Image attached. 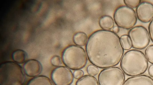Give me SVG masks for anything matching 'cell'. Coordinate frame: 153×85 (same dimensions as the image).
Listing matches in <instances>:
<instances>
[{
    "label": "cell",
    "instance_id": "cell-16",
    "mask_svg": "<svg viewBox=\"0 0 153 85\" xmlns=\"http://www.w3.org/2000/svg\"><path fill=\"white\" fill-rule=\"evenodd\" d=\"M26 57V52L21 50H18L13 53L12 58L13 61L18 64L23 63Z\"/></svg>",
    "mask_w": 153,
    "mask_h": 85
},
{
    "label": "cell",
    "instance_id": "cell-14",
    "mask_svg": "<svg viewBox=\"0 0 153 85\" xmlns=\"http://www.w3.org/2000/svg\"><path fill=\"white\" fill-rule=\"evenodd\" d=\"M88 39L87 34L82 32H77L73 37V41L75 44L80 47L86 45Z\"/></svg>",
    "mask_w": 153,
    "mask_h": 85
},
{
    "label": "cell",
    "instance_id": "cell-12",
    "mask_svg": "<svg viewBox=\"0 0 153 85\" xmlns=\"http://www.w3.org/2000/svg\"><path fill=\"white\" fill-rule=\"evenodd\" d=\"M27 85H54L48 77L44 75L38 76L33 78L27 83Z\"/></svg>",
    "mask_w": 153,
    "mask_h": 85
},
{
    "label": "cell",
    "instance_id": "cell-13",
    "mask_svg": "<svg viewBox=\"0 0 153 85\" xmlns=\"http://www.w3.org/2000/svg\"><path fill=\"white\" fill-rule=\"evenodd\" d=\"M99 24L102 30L110 31L114 26V23L113 19L111 16L105 15L100 18Z\"/></svg>",
    "mask_w": 153,
    "mask_h": 85
},
{
    "label": "cell",
    "instance_id": "cell-22",
    "mask_svg": "<svg viewBox=\"0 0 153 85\" xmlns=\"http://www.w3.org/2000/svg\"><path fill=\"white\" fill-rule=\"evenodd\" d=\"M74 78L79 79L82 77L84 75L83 71L80 69L75 70L73 73Z\"/></svg>",
    "mask_w": 153,
    "mask_h": 85
},
{
    "label": "cell",
    "instance_id": "cell-19",
    "mask_svg": "<svg viewBox=\"0 0 153 85\" xmlns=\"http://www.w3.org/2000/svg\"><path fill=\"white\" fill-rule=\"evenodd\" d=\"M87 70L89 75L93 76L97 75L99 72L98 67L93 64L89 65L87 67Z\"/></svg>",
    "mask_w": 153,
    "mask_h": 85
},
{
    "label": "cell",
    "instance_id": "cell-15",
    "mask_svg": "<svg viewBox=\"0 0 153 85\" xmlns=\"http://www.w3.org/2000/svg\"><path fill=\"white\" fill-rule=\"evenodd\" d=\"M76 85H99V84L94 77L85 75L76 81Z\"/></svg>",
    "mask_w": 153,
    "mask_h": 85
},
{
    "label": "cell",
    "instance_id": "cell-8",
    "mask_svg": "<svg viewBox=\"0 0 153 85\" xmlns=\"http://www.w3.org/2000/svg\"><path fill=\"white\" fill-rule=\"evenodd\" d=\"M52 81L55 85H71L74 79L70 69L65 66H59L54 69L51 74Z\"/></svg>",
    "mask_w": 153,
    "mask_h": 85
},
{
    "label": "cell",
    "instance_id": "cell-20",
    "mask_svg": "<svg viewBox=\"0 0 153 85\" xmlns=\"http://www.w3.org/2000/svg\"><path fill=\"white\" fill-rule=\"evenodd\" d=\"M124 2L126 6L132 9L137 8L141 2L140 0H124Z\"/></svg>",
    "mask_w": 153,
    "mask_h": 85
},
{
    "label": "cell",
    "instance_id": "cell-25",
    "mask_svg": "<svg viewBox=\"0 0 153 85\" xmlns=\"http://www.w3.org/2000/svg\"><path fill=\"white\" fill-rule=\"evenodd\" d=\"M119 27L117 26H114L113 28V32L117 34L119 33Z\"/></svg>",
    "mask_w": 153,
    "mask_h": 85
},
{
    "label": "cell",
    "instance_id": "cell-1",
    "mask_svg": "<svg viewBox=\"0 0 153 85\" xmlns=\"http://www.w3.org/2000/svg\"><path fill=\"white\" fill-rule=\"evenodd\" d=\"M85 50L90 62L100 68L118 65L124 52L119 36L113 31L103 30L96 31L90 35Z\"/></svg>",
    "mask_w": 153,
    "mask_h": 85
},
{
    "label": "cell",
    "instance_id": "cell-2",
    "mask_svg": "<svg viewBox=\"0 0 153 85\" xmlns=\"http://www.w3.org/2000/svg\"><path fill=\"white\" fill-rule=\"evenodd\" d=\"M120 66L126 75L134 76L144 73L148 69V62L143 52L138 50L132 49L123 55Z\"/></svg>",
    "mask_w": 153,
    "mask_h": 85
},
{
    "label": "cell",
    "instance_id": "cell-10",
    "mask_svg": "<svg viewBox=\"0 0 153 85\" xmlns=\"http://www.w3.org/2000/svg\"><path fill=\"white\" fill-rule=\"evenodd\" d=\"M42 67L40 62L35 59H30L24 65V70L26 75L30 77H36L40 74Z\"/></svg>",
    "mask_w": 153,
    "mask_h": 85
},
{
    "label": "cell",
    "instance_id": "cell-21",
    "mask_svg": "<svg viewBox=\"0 0 153 85\" xmlns=\"http://www.w3.org/2000/svg\"><path fill=\"white\" fill-rule=\"evenodd\" d=\"M52 64L55 66L59 67L62 64V60L60 57L57 56H54L51 60Z\"/></svg>",
    "mask_w": 153,
    "mask_h": 85
},
{
    "label": "cell",
    "instance_id": "cell-5",
    "mask_svg": "<svg viewBox=\"0 0 153 85\" xmlns=\"http://www.w3.org/2000/svg\"><path fill=\"white\" fill-rule=\"evenodd\" d=\"M114 21L118 27L130 29L136 25L137 17L134 10L126 6L117 8L114 14Z\"/></svg>",
    "mask_w": 153,
    "mask_h": 85
},
{
    "label": "cell",
    "instance_id": "cell-4",
    "mask_svg": "<svg viewBox=\"0 0 153 85\" xmlns=\"http://www.w3.org/2000/svg\"><path fill=\"white\" fill-rule=\"evenodd\" d=\"M87 55L84 49L76 45L67 47L63 51L62 59L64 64L73 70L82 69L88 62Z\"/></svg>",
    "mask_w": 153,
    "mask_h": 85
},
{
    "label": "cell",
    "instance_id": "cell-24",
    "mask_svg": "<svg viewBox=\"0 0 153 85\" xmlns=\"http://www.w3.org/2000/svg\"><path fill=\"white\" fill-rule=\"evenodd\" d=\"M148 72L149 75L153 78V64L151 65L149 67Z\"/></svg>",
    "mask_w": 153,
    "mask_h": 85
},
{
    "label": "cell",
    "instance_id": "cell-23",
    "mask_svg": "<svg viewBox=\"0 0 153 85\" xmlns=\"http://www.w3.org/2000/svg\"><path fill=\"white\" fill-rule=\"evenodd\" d=\"M148 29L150 38L153 42V19L149 24Z\"/></svg>",
    "mask_w": 153,
    "mask_h": 85
},
{
    "label": "cell",
    "instance_id": "cell-6",
    "mask_svg": "<svg viewBox=\"0 0 153 85\" xmlns=\"http://www.w3.org/2000/svg\"><path fill=\"white\" fill-rule=\"evenodd\" d=\"M125 75L120 68L113 67L102 70L98 76L99 85H123Z\"/></svg>",
    "mask_w": 153,
    "mask_h": 85
},
{
    "label": "cell",
    "instance_id": "cell-17",
    "mask_svg": "<svg viewBox=\"0 0 153 85\" xmlns=\"http://www.w3.org/2000/svg\"><path fill=\"white\" fill-rule=\"evenodd\" d=\"M120 40L124 50H128L132 47L131 40L128 35L124 34L122 35L120 37Z\"/></svg>",
    "mask_w": 153,
    "mask_h": 85
},
{
    "label": "cell",
    "instance_id": "cell-18",
    "mask_svg": "<svg viewBox=\"0 0 153 85\" xmlns=\"http://www.w3.org/2000/svg\"><path fill=\"white\" fill-rule=\"evenodd\" d=\"M145 55L148 61L153 64V45L147 47L145 51Z\"/></svg>",
    "mask_w": 153,
    "mask_h": 85
},
{
    "label": "cell",
    "instance_id": "cell-3",
    "mask_svg": "<svg viewBox=\"0 0 153 85\" xmlns=\"http://www.w3.org/2000/svg\"><path fill=\"white\" fill-rule=\"evenodd\" d=\"M25 80L23 70L12 62L2 63L0 67V85H23Z\"/></svg>",
    "mask_w": 153,
    "mask_h": 85
},
{
    "label": "cell",
    "instance_id": "cell-7",
    "mask_svg": "<svg viewBox=\"0 0 153 85\" xmlns=\"http://www.w3.org/2000/svg\"><path fill=\"white\" fill-rule=\"evenodd\" d=\"M128 35L131 40L132 47L134 49H143L148 46L150 42L149 32L143 26L134 27L128 31Z\"/></svg>",
    "mask_w": 153,
    "mask_h": 85
},
{
    "label": "cell",
    "instance_id": "cell-11",
    "mask_svg": "<svg viewBox=\"0 0 153 85\" xmlns=\"http://www.w3.org/2000/svg\"><path fill=\"white\" fill-rule=\"evenodd\" d=\"M123 85H153V79L146 75H140L128 78Z\"/></svg>",
    "mask_w": 153,
    "mask_h": 85
},
{
    "label": "cell",
    "instance_id": "cell-9",
    "mask_svg": "<svg viewBox=\"0 0 153 85\" xmlns=\"http://www.w3.org/2000/svg\"><path fill=\"white\" fill-rule=\"evenodd\" d=\"M136 12L138 19L141 22L146 23L153 19V4L148 1H143L136 8Z\"/></svg>",
    "mask_w": 153,
    "mask_h": 85
}]
</instances>
